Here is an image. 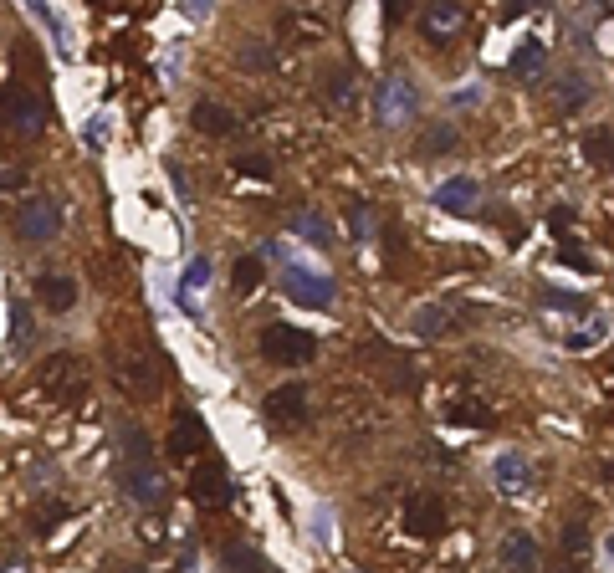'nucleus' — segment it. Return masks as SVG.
I'll return each instance as SVG.
<instances>
[{
    "label": "nucleus",
    "mask_w": 614,
    "mask_h": 573,
    "mask_svg": "<svg viewBox=\"0 0 614 573\" xmlns=\"http://www.w3.org/2000/svg\"><path fill=\"white\" fill-rule=\"evenodd\" d=\"M0 128L16 139H36L47 128V98H41L36 77H11L0 87Z\"/></svg>",
    "instance_id": "1"
},
{
    "label": "nucleus",
    "mask_w": 614,
    "mask_h": 573,
    "mask_svg": "<svg viewBox=\"0 0 614 573\" xmlns=\"http://www.w3.org/2000/svg\"><path fill=\"white\" fill-rule=\"evenodd\" d=\"M113 481H118V497L128 507H139V512H164L169 497H174V487H169V476H164L159 461H123Z\"/></svg>",
    "instance_id": "2"
},
{
    "label": "nucleus",
    "mask_w": 614,
    "mask_h": 573,
    "mask_svg": "<svg viewBox=\"0 0 614 573\" xmlns=\"http://www.w3.org/2000/svg\"><path fill=\"white\" fill-rule=\"evenodd\" d=\"M256 348H261V359L277 364V369H307L318 359V338L292 328V323H267L261 338H256Z\"/></svg>",
    "instance_id": "3"
},
{
    "label": "nucleus",
    "mask_w": 614,
    "mask_h": 573,
    "mask_svg": "<svg viewBox=\"0 0 614 573\" xmlns=\"http://www.w3.org/2000/svg\"><path fill=\"white\" fill-rule=\"evenodd\" d=\"M62 226H67V205H62L57 195H31V200H21V210H16V241L47 246V241L62 236Z\"/></svg>",
    "instance_id": "4"
},
{
    "label": "nucleus",
    "mask_w": 614,
    "mask_h": 573,
    "mask_svg": "<svg viewBox=\"0 0 614 573\" xmlns=\"http://www.w3.org/2000/svg\"><path fill=\"white\" fill-rule=\"evenodd\" d=\"M185 492H190V502H200L205 512H221V507H231V497H236L231 466H226L221 456H200V461L190 466Z\"/></svg>",
    "instance_id": "5"
},
{
    "label": "nucleus",
    "mask_w": 614,
    "mask_h": 573,
    "mask_svg": "<svg viewBox=\"0 0 614 573\" xmlns=\"http://www.w3.org/2000/svg\"><path fill=\"white\" fill-rule=\"evenodd\" d=\"M41 389H47L52 400H62V405H82L87 389H93V374H87V364L77 354H52L47 364H41Z\"/></svg>",
    "instance_id": "6"
},
{
    "label": "nucleus",
    "mask_w": 614,
    "mask_h": 573,
    "mask_svg": "<svg viewBox=\"0 0 614 573\" xmlns=\"http://www.w3.org/2000/svg\"><path fill=\"white\" fill-rule=\"evenodd\" d=\"M451 527V512H446V497H435V492H415L405 497V533L410 538H441Z\"/></svg>",
    "instance_id": "7"
},
{
    "label": "nucleus",
    "mask_w": 614,
    "mask_h": 573,
    "mask_svg": "<svg viewBox=\"0 0 614 573\" xmlns=\"http://www.w3.org/2000/svg\"><path fill=\"white\" fill-rule=\"evenodd\" d=\"M113 379H118L128 394H134V400H154L159 384H164L159 359H149L144 348H139V354H118V359H113Z\"/></svg>",
    "instance_id": "8"
},
{
    "label": "nucleus",
    "mask_w": 614,
    "mask_h": 573,
    "mask_svg": "<svg viewBox=\"0 0 614 573\" xmlns=\"http://www.w3.org/2000/svg\"><path fill=\"white\" fill-rule=\"evenodd\" d=\"M282 292H287L297 307H313V313H328V307H333V277L307 272V267H297V261L282 272Z\"/></svg>",
    "instance_id": "9"
},
{
    "label": "nucleus",
    "mask_w": 614,
    "mask_h": 573,
    "mask_svg": "<svg viewBox=\"0 0 614 573\" xmlns=\"http://www.w3.org/2000/svg\"><path fill=\"white\" fill-rule=\"evenodd\" d=\"M164 456L169 461H200V456H210V425H205V415H195V410H185L180 420H174V430H169V440H164Z\"/></svg>",
    "instance_id": "10"
},
{
    "label": "nucleus",
    "mask_w": 614,
    "mask_h": 573,
    "mask_svg": "<svg viewBox=\"0 0 614 573\" xmlns=\"http://www.w3.org/2000/svg\"><path fill=\"white\" fill-rule=\"evenodd\" d=\"M466 21H471V11L461 6V0H441V6H425L420 11V31H425V41H430L435 52H451V36Z\"/></svg>",
    "instance_id": "11"
},
{
    "label": "nucleus",
    "mask_w": 614,
    "mask_h": 573,
    "mask_svg": "<svg viewBox=\"0 0 614 573\" xmlns=\"http://www.w3.org/2000/svg\"><path fill=\"white\" fill-rule=\"evenodd\" d=\"M364 359H369V364H379V379H384L389 389H400V394H415V389H420V369H415L410 359H400L394 348L369 343V348H364Z\"/></svg>",
    "instance_id": "12"
},
{
    "label": "nucleus",
    "mask_w": 614,
    "mask_h": 573,
    "mask_svg": "<svg viewBox=\"0 0 614 573\" xmlns=\"http://www.w3.org/2000/svg\"><path fill=\"white\" fill-rule=\"evenodd\" d=\"M261 415H267L272 425H297V420H307V384H277L267 400H261Z\"/></svg>",
    "instance_id": "13"
},
{
    "label": "nucleus",
    "mask_w": 614,
    "mask_h": 573,
    "mask_svg": "<svg viewBox=\"0 0 614 573\" xmlns=\"http://www.w3.org/2000/svg\"><path fill=\"white\" fill-rule=\"evenodd\" d=\"M31 292H36V302L47 307V313H57V318L77 307V282H72V277H62V272H41Z\"/></svg>",
    "instance_id": "14"
},
{
    "label": "nucleus",
    "mask_w": 614,
    "mask_h": 573,
    "mask_svg": "<svg viewBox=\"0 0 614 573\" xmlns=\"http://www.w3.org/2000/svg\"><path fill=\"white\" fill-rule=\"evenodd\" d=\"M476 200H481V185L471 180V174H451V180L435 185V205L451 210V215H471Z\"/></svg>",
    "instance_id": "15"
},
{
    "label": "nucleus",
    "mask_w": 614,
    "mask_h": 573,
    "mask_svg": "<svg viewBox=\"0 0 614 573\" xmlns=\"http://www.w3.org/2000/svg\"><path fill=\"white\" fill-rule=\"evenodd\" d=\"M492 481H497V492H507V497H522V492L533 487V466H528V456L502 451V456H497V466H492Z\"/></svg>",
    "instance_id": "16"
},
{
    "label": "nucleus",
    "mask_w": 614,
    "mask_h": 573,
    "mask_svg": "<svg viewBox=\"0 0 614 573\" xmlns=\"http://www.w3.org/2000/svg\"><path fill=\"white\" fill-rule=\"evenodd\" d=\"M379 118L384 123H410L415 118V87L405 77H394L379 87Z\"/></svg>",
    "instance_id": "17"
},
{
    "label": "nucleus",
    "mask_w": 614,
    "mask_h": 573,
    "mask_svg": "<svg viewBox=\"0 0 614 573\" xmlns=\"http://www.w3.org/2000/svg\"><path fill=\"white\" fill-rule=\"evenodd\" d=\"M507 72H512L517 82H538V77L548 72V47H543L538 36H528V41H522V47L507 57Z\"/></svg>",
    "instance_id": "18"
},
{
    "label": "nucleus",
    "mask_w": 614,
    "mask_h": 573,
    "mask_svg": "<svg viewBox=\"0 0 614 573\" xmlns=\"http://www.w3.org/2000/svg\"><path fill=\"white\" fill-rule=\"evenodd\" d=\"M323 98L338 108V113H348L359 103V72L354 67H333L328 77H323Z\"/></svg>",
    "instance_id": "19"
},
{
    "label": "nucleus",
    "mask_w": 614,
    "mask_h": 573,
    "mask_svg": "<svg viewBox=\"0 0 614 573\" xmlns=\"http://www.w3.org/2000/svg\"><path fill=\"white\" fill-rule=\"evenodd\" d=\"M190 128H200L205 139H221V134H236V113L205 98V103H195V113H190Z\"/></svg>",
    "instance_id": "20"
},
{
    "label": "nucleus",
    "mask_w": 614,
    "mask_h": 573,
    "mask_svg": "<svg viewBox=\"0 0 614 573\" xmlns=\"http://www.w3.org/2000/svg\"><path fill=\"white\" fill-rule=\"evenodd\" d=\"M221 563H226L231 573H277V568L267 563V553H261V548H251V543H241V538L221 543Z\"/></svg>",
    "instance_id": "21"
},
{
    "label": "nucleus",
    "mask_w": 614,
    "mask_h": 573,
    "mask_svg": "<svg viewBox=\"0 0 614 573\" xmlns=\"http://www.w3.org/2000/svg\"><path fill=\"white\" fill-rule=\"evenodd\" d=\"M502 563H507L512 573H538L543 553H538V543H533L528 533H507V538H502Z\"/></svg>",
    "instance_id": "22"
},
{
    "label": "nucleus",
    "mask_w": 614,
    "mask_h": 573,
    "mask_svg": "<svg viewBox=\"0 0 614 573\" xmlns=\"http://www.w3.org/2000/svg\"><path fill=\"white\" fill-rule=\"evenodd\" d=\"M11 354L16 359H26L31 354V348H36V318H31V307L21 302V297H11Z\"/></svg>",
    "instance_id": "23"
},
{
    "label": "nucleus",
    "mask_w": 614,
    "mask_h": 573,
    "mask_svg": "<svg viewBox=\"0 0 614 573\" xmlns=\"http://www.w3.org/2000/svg\"><path fill=\"white\" fill-rule=\"evenodd\" d=\"M410 333H415V338H446V333H451V307H441V302H430V307H415V318H410Z\"/></svg>",
    "instance_id": "24"
},
{
    "label": "nucleus",
    "mask_w": 614,
    "mask_h": 573,
    "mask_svg": "<svg viewBox=\"0 0 614 573\" xmlns=\"http://www.w3.org/2000/svg\"><path fill=\"white\" fill-rule=\"evenodd\" d=\"M292 236L313 241V246H333V226H328L318 210H292Z\"/></svg>",
    "instance_id": "25"
},
{
    "label": "nucleus",
    "mask_w": 614,
    "mask_h": 573,
    "mask_svg": "<svg viewBox=\"0 0 614 573\" xmlns=\"http://www.w3.org/2000/svg\"><path fill=\"white\" fill-rule=\"evenodd\" d=\"M67 517H72V507H67L62 497L36 502V507H31V533H36V538H47V533H57V527H62Z\"/></svg>",
    "instance_id": "26"
},
{
    "label": "nucleus",
    "mask_w": 614,
    "mask_h": 573,
    "mask_svg": "<svg viewBox=\"0 0 614 573\" xmlns=\"http://www.w3.org/2000/svg\"><path fill=\"white\" fill-rule=\"evenodd\" d=\"M446 420H451V425H471V430H487L497 415L481 405V400H451V405H446Z\"/></svg>",
    "instance_id": "27"
},
{
    "label": "nucleus",
    "mask_w": 614,
    "mask_h": 573,
    "mask_svg": "<svg viewBox=\"0 0 614 573\" xmlns=\"http://www.w3.org/2000/svg\"><path fill=\"white\" fill-rule=\"evenodd\" d=\"M553 103H558V113H579V108L589 103V77H584V72H568V77L558 82V98H553Z\"/></svg>",
    "instance_id": "28"
},
{
    "label": "nucleus",
    "mask_w": 614,
    "mask_h": 573,
    "mask_svg": "<svg viewBox=\"0 0 614 573\" xmlns=\"http://www.w3.org/2000/svg\"><path fill=\"white\" fill-rule=\"evenodd\" d=\"M118 446H123V456H128V461H154L149 435H144L134 420H123V425H118Z\"/></svg>",
    "instance_id": "29"
},
{
    "label": "nucleus",
    "mask_w": 614,
    "mask_h": 573,
    "mask_svg": "<svg viewBox=\"0 0 614 573\" xmlns=\"http://www.w3.org/2000/svg\"><path fill=\"white\" fill-rule=\"evenodd\" d=\"M261 277H267V261H261V256H241L236 261V267H231V287L246 297V292H256L261 287Z\"/></svg>",
    "instance_id": "30"
},
{
    "label": "nucleus",
    "mask_w": 614,
    "mask_h": 573,
    "mask_svg": "<svg viewBox=\"0 0 614 573\" xmlns=\"http://www.w3.org/2000/svg\"><path fill=\"white\" fill-rule=\"evenodd\" d=\"M456 144H461V134H456L451 123H430V134H420V154H430V159L435 154H451Z\"/></svg>",
    "instance_id": "31"
},
{
    "label": "nucleus",
    "mask_w": 614,
    "mask_h": 573,
    "mask_svg": "<svg viewBox=\"0 0 614 573\" xmlns=\"http://www.w3.org/2000/svg\"><path fill=\"white\" fill-rule=\"evenodd\" d=\"M558 553H563V563H584V553H589V527H584V522H568Z\"/></svg>",
    "instance_id": "32"
},
{
    "label": "nucleus",
    "mask_w": 614,
    "mask_h": 573,
    "mask_svg": "<svg viewBox=\"0 0 614 573\" xmlns=\"http://www.w3.org/2000/svg\"><path fill=\"white\" fill-rule=\"evenodd\" d=\"M538 302L543 307H553V313H589V297H579V292H563V287H548V292H538Z\"/></svg>",
    "instance_id": "33"
},
{
    "label": "nucleus",
    "mask_w": 614,
    "mask_h": 573,
    "mask_svg": "<svg viewBox=\"0 0 614 573\" xmlns=\"http://www.w3.org/2000/svg\"><path fill=\"white\" fill-rule=\"evenodd\" d=\"M609 154H614V134H609V128H589V134H584V159L609 164Z\"/></svg>",
    "instance_id": "34"
},
{
    "label": "nucleus",
    "mask_w": 614,
    "mask_h": 573,
    "mask_svg": "<svg viewBox=\"0 0 614 573\" xmlns=\"http://www.w3.org/2000/svg\"><path fill=\"white\" fill-rule=\"evenodd\" d=\"M241 67H251V72H267L272 67V47H267V41H241Z\"/></svg>",
    "instance_id": "35"
},
{
    "label": "nucleus",
    "mask_w": 614,
    "mask_h": 573,
    "mask_svg": "<svg viewBox=\"0 0 614 573\" xmlns=\"http://www.w3.org/2000/svg\"><path fill=\"white\" fill-rule=\"evenodd\" d=\"M236 169L246 174V180H272V159H267V154H241Z\"/></svg>",
    "instance_id": "36"
},
{
    "label": "nucleus",
    "mask_w": 614,
    "mask_h": 573,
    "mask_svg": "<svg viewBox=\"0 0 614 573\" xmlns=\"http://www.w3.org/2000/svg\"><path fill=\"white\" fill-rule=\"evenodd\" d=\"M205 282H210V261H205V256H195L190 267H185V277H180V297H185V292H195V287H205Z\"/></svg>",
    "instance_id": "37"
},
{
    "label": "nucleus",
    "mask_w": 614,
    "mask_h": 573,
    "mask_svg": "<svg viewBox=\"0 0 614 573\" xmlns=\"http://www.w3.org/2000/svg\"><path fill=\"white\" fill-rule=\"evenodd\" d=\"M558 261H563V267H574V272H594V256H584V251H579L574 241H563Z\"/></svg>",
    "instance_id": "38"
},
{
    "label": "nucleus",
    "mask_w": 614,
    "mask_h": 573,
    "mask_svg": "<svg viewBox=\"0 0 614 573\" xmlns=\"http://www.w3.org/2000/svg\"><path fill=\"white\" fill-rule=\"evenodd\" d=\"M348 226H354V236H369V231H374V215H369V205H354V210H348Z\"/></svg>",
    "instance_id": "39"
},
{
    "label": "nucleus",
    "mask_w": 614,
    "mask_h": 573,
    "mask_svg": "<svg viewBox=\"0 0 614 573\" xmlns=\"http://www.w3.org/2000/svg\"><path fill=\"white\" fill-rule=\"evenodd\" d=\"M82 139H87V149H103V144H108V118H93Z\"/></svg>",
    "instance_id": "40"
},
{
    "label": "nucleus",
    "mask_w": 614,
    "mask_h": 573,
    "mask_svg": "<svg viewBox=\"0 0 614 573\" xmlns=\"http://www.w3.org/2000/svg\"><path fill=\"white\" fill-rule=\"evenodd\" d=\"M410 6H415V0H384V21H389V26H400V21L410 16Z\"/></svg>",
    "instance_id": "41"
},
{
    "label": "nucleus",
    "mask_w": 614,
    "mask_h": 573,
    "mask_svg": "<svg viewBox=\"0 0 614 573\" xmlns=\"http://www.w3.org/2000/svg\"><path fill=\"white\" fill-rule=\"evenodd\" d=\"M451 103H456V108H476V103H481V82H466Z\"/></svg>",
    "instance_id": "42"
},
{
    "label": "nucleus",
    "mask_w": 614,
    "mask_h": 573,
    "mask_svg": "<svg viewBox=\"0 0 614 573\" xmlns=\"http://www.w3.org/2000/svg\"><path fill=\"white\" fill-rule=\"evenodd\" d=\"M548 226H553V231H568V226H574V210H568V205H553V210H548Z\"/></svg>",
    "instance_id": "43"
},
{
    "label": "nucleus",
    "mask_w": 614,
    "mask_h": 573,
    "mask_svg": "<svg viewBox=\"0 0 614 573\" xmlns=\"http://www.w3.org/2000/svg\"><path fill=\"white\" fill-rule=\"evenodd\" d=\"M169 180H174V190H180L185 200L195 195V190H190V174H185V164H169Z\"/></svg>",
    "instance_id": "44"
},
{
    "label": "nucleus",
    "mask_w": 614,
    "mask_h": 573,
    "mask_svg": "<svg viewBox=\"0 0 614 573\" xmlns=\"http://www.w3.org/2000/svg\"><path fill=\"white\" fill-rule=\"evenodd\" d=\"M0 573H31V563L21 553H11V558H0Z\"/></svg>",
    "instance_id": "45"
},
{
    "label": "nucleus",
    "mask_w": 614,
    "mask_h": 573,
    "mask_svg": "<svg viewBox=\"0 0 614 573\" xmlns=\"http://www.w3.org/2000/svg\"><path fill=\"white\" fill-rule=\"evenodd\" d=\"M180 573H195V543H190V533H185V548H180Z\"/></svg>",
    "instance_id": "46"
},
{
    "label": "nucleus",
    "mask_w": 614,
    "mask_h": 573,
    "mask_svg": "<svg viewBox=\"0 0 614 573\" xmlns=\"http://www.w3.org/2000/svg\"><path fill=\"white\" fill-rule=\"evenodd\" d=\"M21 180H26V174H21V169H11V164H6V169H0V190H16Z\"/></svg>",
    "instance_id": "47"
},
{
    "label": "nucleus",
    "mask_w": 614,
    "mask_h": 573,
    "mask_svg": "<svg viewBox=\"0 0 614 573\" xmlns=\"http://www.w3.org/2000/svg\"><path fill=\"white\" fill-rule=\"evenodd\" d=\"M553 573H584V563H553Z\"/></svg>",
    "instance_id": "48"
},
{
    "label": "nucleus",
    "mask_w": 614,
    "mask_h": 573,
    "mask_svg": "<svg viewBox=\"0 0 614 573\" xmlns=\"http://www.w3.org/2000/svg\"><path fill=\"white\" fill-rule=\"evenodd\" d=\"M604 481H614V456H609V461H604Z\"/></svg>",
    "instance_id": "49"
},
{
    "label": "nucleus",
    "mask_w": 614,
    "mask_h": 573,
    "mask_svg": "<svg viewBox=\"0 0 614 573\" xmlns=\"http://www.w3.org/2000/svg\"><path fill=\"white\" fill-rule=\"evenodd\" d=\"M604 553H609V558H614V533H609V543H604Z\"/></svg>",
    "instance_id": "50"
},
{
    "label": "nucleus",
    "mask_w": 614,
    "mask_h": 573,
    "mask_svg": "<svg viewBox=\"0 0 614 573\" xmlns=\"http://www.w3.org/2000/svg\"><path fill=\"white\" fill-rule=\"evenodd\" d=\"M123 573H154V568H123Z\"/></svg>",
    "instance_id": "51"
},
{
    "label": "nucleus",
    "mask_w": 614,
    "mask_h": 573,
    "mask_svg": "<svg viewBox=\"0 0 614 573\" xmlns=\"http://www.w3.org/2000/svg\"><path fill=\"white\" fill-rule=\"evenodd\" d=\"M609 169H614V154H609Z\"/></svg>",
    "instance_id": "52"
},
{
    "label": "nucleus",
    "mask_w": 614,
    "mask_h": 573,
    "mask_svg": "<svg viewBox=\"0 0 614 573\" xmlns=\"http://www.w3.org/2000/svg\"><path fill=\"white\" fill-rule=\"evenodd\" d=\"M359 573H364V568H359Z\"/></svg>",
    "instance_id": "53"
}]
</instances>
